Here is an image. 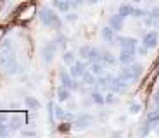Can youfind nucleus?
<instances>
[{
  "label": "nucleus",
  "instance_id": "nucleus-1",
  "mask_svg": "<svg viewBox=\"0 0 159 138\" xmlns=\"http://www.w3.org/2000/svg\"><path fill=\"white\" fill-rule=\"evenodd\" d=\"M0 66H2V69H4L7 74H19V73L23 71V67L17 62L14 54H2V52H0Z\"/></svg>",
  "mask_w": 159,
  "mask_h": 138
},
{
  "label": "nucleus",
  "instance_id": "nucleus-2",
  "mask_svg": "<svg viewBox=\"0 0 159 138\" xmlns=\"http://www.w3.org/2000/svg\"><path fill=\"white\" fill-rule=\"evenodd\" d=\"M57 48H59V45H57L56 40H48V42H45V45L42 47V60H43L45 64H50L52 60H54V57H56Z\"/></svg>",
  "mask_w": 159,
  "mask_h": 138
},
{
  "label": "nucleus",
  "instance_id": "nucleus-3",
  "mask_svg": "<svg viewBox=\"0 0 159 138\" xmlns=\"http://www.w3.org/2000/svg\"><path fill=\"white\" fill-rule=\"evenodd\" d=\"M59 83L62 85V87H66V88H71L73 91L80 90V85H78V81H76V78H73L71 73H66L64 69L59 73Z\"/></svg>",
  "mask_w": 159,
  "mask_h": 138
},
{
  "label": "nucleus",
  "instance_id": "nucleus-4",
  "mask_svg": "<svg viewBox=\"0 0 159 138\" xmlns=\"http://www.w3.org/2000/svg\"><path fill=\"white\" fill-rule=\"evenodd\" d=\"M137 48H119V55H118V60L121 66L125 64H131L135 62V57H137Z\"/></svg>",
  "mask_w": 159,
  "mask_h": 138
},
{
  "label": "nucleus",
  "instance_id": "nucleus-5",
  "mask_svg": "<svg viewBox=\"0 0 159 138\" xmlns=\"http://www.w3.org/2000/svg\"><path fill=\"white\" fill-rule=\"evenodd\" d=\"M92 122H93V118H92L90 114H80L78 118L75 119V122H73V126H75V130H80V131H83L87 130L88 126H90Z\"/></svg>",
  "mask_w": 159,
  "mask_h": 138
},
{
  "label": "nucleus",
  "instance_id": "nucleus-6",
  "mask_svg": "<svg viewBox=\"0 0 159 138\" xmlns=\"http://www.w3.org/2000/svg\"><path fill=\"white\" fill-rule=\"evenodd\" d=\"M69 73L73 74V78L81 79L85 76V73H87V62H83V59H81V60H75V64H71Z\"/></svg>",
  "mask_w": 159,
  "mask_h": 138
},
{
  "label": "nucleus",
  "instance_id": "nucleus-7",
  "mask_svg": "<svg viewBox=\"0 0 159 138\" xmlns=\"http://www.w3.org/2000/svg\"><path fill=\"white\" fill-rule=\"evenodd\" d=\"M142 43L145 45V47H149V48H156V47H157V43H159V35H157V31H156V29L147 31L145 35L142 36Z\"/></svg>",
  "mask_w": 159,
  "mask_h": 138
},
{
  "label": "nucleus",
  "instance_id": "nucleus-8",
  "mask_svg": "<svg viewBox=\"0 0 159 138\" xmlns=\"http://www.w3.org/2000/svg\"><path fill=\"white\" fill-rule=\"evenodd\" d=\"M118 76L121 79H125V81H128V83H137V81H139V78L135 76V73H133V69H131L130 64H125V66L119 69Z\"/></svg>",
  "mask_w": 159,
  "mask_h": 138
},
{
  "label": "nucleus",
  "instance_id": "nucleus-9",
  "mask_svg": "<svg viewBox=\"0 0 159 138\" xmlns=\"http://www.w3.org/2000/svg\"><path fill=\"white\" fill-rule=\"evenodd\" d=\"M54 14H56V12L52 11V9H48V7H42V9L38 11V19H40V23L43 24L45 28H50Z\"/></svg>",
  "mask_w": 159,
  "mask_h": 138
},
{
  "label": "nucleus",
  "instance_id": "nucleus-10",
  "mask_svg": "<svg viewBox=\"0 0 159 138\" xmlns=\"http://www.w3.org/2000/svg\"><path fill=\"white\" fill-rule=\"evenodd\" d=\"M128 85H130L128 81L121 79L119 76H114V78H112V81H111V85H109V90L114 91V93H123V91H126Z\"/></svg>",
  "mask_w": 159,
  "mask_h": 138
},
{
  "label": "nucleus",
  "instance_id": "nucleus-11",
  "mask_svg": "<svg viewBox=\"0 0 159 138\" xmlns=\"http://www.w3.org/2000/svg\"><path fill=\"white\" fill-rule=\"evenodd\" d=\"M116 35H118V31H116L112 26H104L102 28V31H100V36H102V40L106 42V43H112L114 42V38H116Z\"/></svg>",
  "mask_w": 159,
  "mask_h": 138
},
{
  "label": "nucleus",
  "instance_id": "nucleus-12",
  "mask_svg": "<svg viewBox=\"0 0 159 138\" xmlns=\"http://www.w3.org/2000/svg\"><path fill=\"white\" fill-rule=\"evenodd\" d=\"M71 93H73L71 88H66V87H62V85H59V88L56 90V95H57V100H59V102H68V100L71 99Z\"/></svg>",
  "mask_w": 159,
  "mask_h": 138
},
{
  "label": "nucleus",
  "instance_id": "nucleus-13",
  "mask_svg": "<svg viewBox=\"0 0 159 138\" xmlns=\"http://www.w3.org/2000/svg\"><path fill=\"white\" fill-rule=\"evenodd\" d=\"M123 24H125V17H121L119 14H114V16L109 17V26H112L118 33L123 29Z\"/></svg>",
  "mask_w": 159,
  "mask_h": 138
},
{
  "label": "nucleus",
  "instance_id": "nucleus-14",
  "mask_svg": "<svg viewBox=\"0 0 159 138\" xmlns=\"http://www.w3.org/2000/svg\"><path fill=\"white\" fill-rule=\"evenodd\" d=\"M88 71H92L93 74L99 78V76H102L104 74V71H106V64L102 62V60H97V62H92L90 64V69Z\"/></svg>",
  "mask_w": 159,
  "mask_h": 138
},
{
  "label": "nucleus",
  "instance_id": "nucleus-15",
  "mask_svg": "<svg viewBox=\"0 0 159 138\" xmlns=\"http://www.w3.org/2000/svg\"><path fill=\"white\" fill-rule=\"evenodd\" d=\"M14 50H16V45H14V40H11V38L4 40V43L0 45V52L2 54H14Z\"/></svg>",
  "mask_w": 159,
  "mask_h": 138
},
{
  "label": "nucleus",
  "instance_id": "nucleus-16",
  "mask_svg": "<svg viewBox=\"0 0 159 138\" xmlns=\"http://www.w3.org/2000/svg\"><path fill=\"white\" fill-rule=\"evenodd\" d=\"M118 14L121 17H125V19H126V17H131V14H133V5L131 4H121L118 7Z\"/></svg>",
  "mask_w": 159,
  "mask_h": 138
},
{
  "label": "nucleus",
  "instance_id": "nucleus-17",
  "mask_svg": "<svg viewBox=\"0 0 159 138\" xmlns=\"http://www.w3.org/2000/svg\"><path fill=\"white\" fill-rule=\"evenodd\" d=\"M139 45H140V42L137 38H133V36H125L123 43H121L119 48H137Z\"/></svg>",
  "mask_w": 159,
  "mask_h": 138
},
{
  "label": "nucleus",
  "instance_id": "nucleus-18",
  "mask_svg": "<svg viewBox=\"0 0 159 138\" xmlns=\"http://www.w3.org/2000/svg\"><path fill=\"white\" fill-rule=\"evenodd\" d=\"M81 83H83L85 87H93V85H97V76L92 71H87L85 76L81 78Z\"/></svg>",
  "mask_w": 159,
  "mask_h": 138
},
{
  "label": "nucleus",
  "instance_id": "nucleus-19",
  "mask_svg": "<svg viewBox=\"0 0 159 138\" xmlns=\"http://www.w3.org/2000/svg\"><path fill=\"white\" fill-rule=\"evenodd\" d=\"M90 99H92V102L95 104V105H104V104H106V95H102L100 91H97V90H92Z\"/></svg>",
  "mask_w": 159,
  "mask_h": 138
},
{
  "label": "nucleus",
  "instance_id": "nucleus-20",
  "mask_svg": "<svg viewBox=\"0 0 159 138\" xmlns=\"http://www.w3.org/2000/svg\"><path fill=\"white\" fill-rule=\"evenodd\" d=\"M47 112H48V122L54 126L57 118H56V104L52 102V100H48V102H47Z\"/></svg>",
  "mask_w": 159,
  "mask_h": 138
},
{
  "label": "nucleus",
  "instance_id": "nucleus-21",
  "mask_svg": "<svg viewBox=\"0 0 159 138\" xmlns=\"http://www.w3.org/2000/svg\"><path fill=\"white\" fill-rule=\"evenodd\" d=\"M88 62H97V60H102V50L100 48H97V47H92V50H90V55H88Z\"/></svg>",
  "mask_w": 159,
  "mask_h": 138
},
{
  "label": "nucleus",
  "instance_id": "nucleus-22",
  "mask_svg": "<svg viewBox=\"0 0 159 138\" xmlns=\"http://www.w3.org/2000/svg\"><path fill=\"white\" fill-rule=\"evenodd\" d=\"M102 62L106 64V66H114V64L119 62V60L116 59L114 54H111V52H102Z\"/></svg>",
  "mask_w": 159,
  "mask_h": 138
},
{
  "label": "nucleus",
  "instance_id": "nucleus-23",
  "mask_svg": "<svg viewBox=\"0 0 159 138\" xmlns=\"http://www.w3.org/2000/svg\"><path fill=\"white\" fill-rule=\"evenodd\" d=\"M56 7H57V11H59V12H62V14H68L69 9L73 7V4L69 2V0H61V2L56 5Z\"/></svg>",
  "mask_w": 159,
  "mask_h": 138
},
{
  "label": "nucleus",
  "instance_id": "nucleus-24",
  "mask_svg": "<svg viewBox=\"0 0 159 138\" xmlns=\"http://www.w3.org/2000/svg\"><path fill=\"white\" fill-rule=\"evenodd\" d=\"M152 128H154V124H152V122L147 119V121H145V122L142 124V126H140V131H139L140 136H147V135L152 131Z\"/></svg>",
  "mask_w": 159,
  "mask_h": 138
},
{
  "label": "nucleus",
  "instance_id": "nucleus-25",
  "mask_svg": "<svg viewBox=\"0 0 159 138\" xmlns=\"http://www.w3.org/2000/svg\"><path fill=\"white\" fill-rule=\"evenodd\" d=\"M50 28H52V29H56V31H61V29H62V19L59 17V14H54Z\"/></svg>",
  "mask_w": 159,
  "mask_h": 138
},
{
  "label": "nucleus",
  "instance_id": "nucleus-26",
  "mask_svg": "<svg viewBox=\"0 0 159 138\" xmlns=\"http://www.w3.org/2000/svg\"><path fill=\"white\" fill-rule=\"evenodd\" d=\"M24 104H26V107H30V109H40V102L35 97H24Z\"/></svg>",
  "mask_w": 159,
  "mask_h": 138
},
{
  "label": "nucleus",
  "instance_id": "nucleus-27",
  "mask_svg": "<svg viewBox=\"0 0 159 138\" xmlns=\"http://www.w3.org/2000/svg\"><path fill=\"white\" fill-rule=\"evenodd\" d=\"M90 50H92V47L90 45H81L80 47V59H83V60H87L88 59V55H90Z\"/></svg>",
  "mask_w": 159,
  "mask_h": 138
},
{
  "label": "nucleus",
  "instance_id": "nucleus-28",
  "mask_svg": "<svg viewBox=\"0 0 159 138\" xmlns=\"http://www.w3.org/2000/svg\"><path fill=\"white\" fill-rule=\"evenodd\" d=\"M149 14V11H145V9H140V7H133V14H131V17H137V19H143V17Z\"/></svg>",
  "mask_w": 159,
  "mask_h": 138
},
{
  "label": "nucleus",
  "instance_id": "nucleus-29",
  "mask_svg": "<svg viewBox=\"0 0 159 138\" xmlns=\"http://www.w3.org/2000/svg\"><path fill=\"white\" fill-rule=\"evenodd\" d=\"M62 60H64V64H68V66L75 64V52H71V50L64 52V54H62Z\"/></svg>",
  "mask_w": 159,
  "mask_h": 138
},
{
  "label": "nucleus",
  "instance_id": "nucleus-30",
  "mask_svg": "<svg viewBox=\"0 0 159 138\" xmlns=\"http://www.w3.org/2000/svg\"><path fill=\"white\" fill-rule=\"evenodd\" d=\"M130 66H131V69H133V73H135V76L140 79V76L143 74V66L140 62H131Z\"/></svg>",
  "mask_w": 159,
  "mask_h": 138
},
{
  "label": "nucleus",
  "instance_id": "nucleus-31",
  "mask_svg": "<svg viewBox=\"0 0 159 138\" xmlns=\"http://www.w3.org/2000/svg\"><path fill=\"white\" fill-rule=\"evenodd\" d=\"M147 119L152 122V124H159V109L156 107V110H151L147 114Z\"/></svg>",
  "mask_w": 159,
  "mask_h": 138
},
{
  "label": "nucleus",
  "instance_id": "nucleus-32",
  "mask_svg": "<svg viewBox=\"0 0 159 138\" xmlns=\"http://www.w3.org/2000/svg\"><path fill=\"white\" fill-rule=\"evenodd\" d=\"M140 110H142V105L139 102H130V105H128V112L130 114H139Z\"/></svg>",
  "mask_w": 159,
  "mask_h": 138
},
{
  "label": "nucleus",
  "instance_id": "nucleus-33",
  "mask_svg": "<svg viewBox=\"0 0 159 138\" xmlns=\"http://www.w3.org/2000/svg\"><path fill=\"white\" fill-rule=\"evenodd\" d=\"M56 42H57V45H59V48H66V45H68V38H66V35H62V33H59V35L56 36Z\"/></svg>",
  "mask_w": 159,
  "mask_h": 138
},
{
  "label": "nucleus",
  "instance_id": "nucleus-34",
  "mask_svg": "<svg viewBox=\"0 0 159 138\" xmlns=\"http://www.w3.org/2000/svg\"><path fill=\"white\" fill-rule=\"evenodd\" d=\"M73 128H75V126H73V122H71V121H66V119H64V122L59 126V131H61V133H68L69 130H73Z\"/></svg>",
  "mask_w": 159,
  "mask_h": 138
},
{
  "label": "nucleus",
  "instance_id": "nucleus-35",
  "mask_svg": "<svg viewBox=\"0 0 159 138\" xmlns=\"http://www.w3.org/2000/svg\"><path fill=\"white\" fill-rule=\"evenodd\" d=\"M118 102V97H116L114 91H109V93H106V104H116Z\"/></svg>",
  "mask_w": 159,
  "mask_h": 138
},
{
  "label": "nucleus",
  "instance_id": "nucleus-36",
  "mask_svg": "<svg viewBox=\"0 0 159 138\" xmlns=\"http://www.w3.org/2000/svg\"><path fill=\"white\" fill-rule=\"evenodd\" d=\"M56 118L59 121H64V118H66V112H64V109L61 105H56Z\"/></svg>",
  "mask_w": 159,
  "mask_h": 138
},
{
  "label": "nucleus",
  "instance_id": "nucleus-37",
  "mask_svg": "<svg viewBox=\"0 0 159 138\" xmlns=\"http://www.w3.org/2000/svg\"><path fill=\"white\" fill-rule=\"evenodd\" d=\"M149 50H151V48L145 47L143 43H140L139 47H137V54H139V55H147V54H149Z\"/></svg>",
  "mask_w": 159,
  "mask_h": 138
},
{
  "label": "nucleus",
  "instance_id": "nucleus-38",
  "mask_svg": "<svg viewBox=\"0 0 159 138\" xmlns=\"http://www.w3.org/2000/svg\"><path fill=\"white\" fill-rule=\"evenodd\" d=\"M11 135V128L7 124H0V136H9Z\"/></svg>",
  "mask_w": 159,
  "mask_h": 138
},
{
  "label": "nucleus",
  "instance_id": "nucleus-39",
  "mask_svg": "<svg viewBox=\"0 0 159 138\" xmlns=\"http://www.w3.org/2000/svg\"><path fill=\"white\" fill-rule=\"evenodd\" d=\"M151 14L154 16V19H156V28H159V5L154 7V9H151Z\"/></svg>",
  "mask_w": 159,
  "mask_h": 138
},
{
  "label": "nucleus",
  "instance_id": "nucleus-40",
  "mask_svg": "<svg viewBox=\"0 0 159 138\" xmlns=\"http://www.w3.org/2000/svg\"><path fill=\"white\" fill-rule=\"evenodd\" d=\"M76 19H78V14H76V12H68V14H66V21H68V23H75Z\"/></svg>",
  "mask_w": 159,
  "mask_h": 138
},
{
  "label": "nucleus",
  "instance_id": "nucleus-41",
  "mask_svg": "<svg viewBox=\"0 0 159 138\" xmlns=\"http://www.w3.org/2000/svg\"><path fill=\"white\" fill-rule=\"evenodd\" d=\"M11 124H12V130H19V126H21V119H12Z\"/></svg>",
  "mask_w": 159,
  "mask_h": 138
},
{
  "label": "nucleus",
  "instance_id": "nucleus-42",
  "mask_svg": "<svg viewBox=\"0 0 159 138\" xmlns=\"http://www.w3.org/2000/svg\"><path fill=\"white\" fill-rule=\"evenodd\" d=\"M154 105L159 109V87H157V91L154 93Z\"/></svg>",
  "mask_w": 159,
  "mask_h": 138
},
{
  "label": "nucleus",
  "instance_id": "nucleus-43",
  "mask_svg": "<svg viewBox=\"0 0 159 138\" xmlns=\"http://www.w3.org/2000/svg\"><path fill=\"white\" fill-rule=\"evenodd\" d=\"M21 135H23V136H35V131H28V130H23L21 131Z\"/></svg>",
  "mask_w": 159,
  "mask_h": 138
},
{
  "label": "nucleus",
  "instance_id": "nucleus-44",
  "mask_svg": "<svg viewBox=\"0 0 159 138\" xmlns=\"http://www.w3.org/2000/svg\"><path fill=\"white\" fill-rule=\"evenodd\" d=\"M64 119H66V121H73L75 116H73V114H66V118H64Z\"/></svg>",
  "mask_w": 159,
  "mask_h": 138
},
{
  "label": "nucleus",
  "instance_id": "nucleus-45",
  "mask_svg": "<svg viewBox=\"0 0 159 138\" xmlns=\"http://www.w3.org/2000/svg\"><path fill=\"white\" fill-rule=\"evenodd\" d=\"M99 0H88V4H97Z\"/></svg>",
  "mask_w": 159,
  "mask_h": 138
},
{
  "label": "nucleus",
  "instance_id": "nucleus-46",
  "mask_svg": "<svg viewBox=\"0 0 159 138\" xmlns=\"http://www.w3.org/2000/svg\"><path fill=\"white\" fill-rule=\"evenodd\" d=\"M4 2H5V0H0V9H2V5H4Z\"/></svg>",
  "mask_w": 159,
  "mask_h": 138
},
{
  "label": "nucleus",
  "instance_id": "nucleus-47",
  "mask_svg": "<svg viewBox=\"0 0 159 138\" xmlns=\"http://www.w3.org/2000/svg\"><path fill=\"white\" fill-rule=\"evenodd\" d=\"M69 2H73V0H69Z\"/></svg>",
  "mask_w": 159,
  "mask_h": 138
}]
</instances>
